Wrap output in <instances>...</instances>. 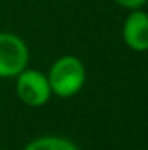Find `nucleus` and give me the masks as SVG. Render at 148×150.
I'll use <instances>...</instances> for the list:
<instances>
[{"mask_svg": "<svg viewBox=\"0 0 148 150\" xmlns=\"http://www.w3.org/2000/svg\"><path fill=\"white\" fill-rule=\"evenodd\" d=\"M122 38L132 51H148V14L141 9H134L124 21Z\"/></svg>", "mask_w": 148, "mask_h": 150, "instance_id": "nucleus-4", "label": "nucleus"}, {"mask_svg": "<svg viewBox=\"0 0 148 150\" xmlns=\"http://www.w3.org/2000/svg\"><path fill=\"white\" fill-rule=\"evenodd\" d=\"M47 80L52 94L59 98H72L82 89L85 82L84 63L75 56H63L52 63Z\"/></svg>", "mask_w": 148, "mask_h": 150, "instance_id": "nucleus-1", "label": "nucleus"}, {"mask_svg": "<svg viewBox=\"0 0 148 150\" xmlns=\"http://www.w3.org/2000/svg\"><path fill=\"white\" fill-rule=\"evenodd\" d=\"M16 94L28 107H44L52 94L47 75L38 70L25 68L16 77Z\"/></svg>", "mask_w": 148, "mask_h": 150, "instance_id": "nucleus-3", "label": "nucleus"}, {"mask_svg": "<svg viewBox=\"0 0 148 150\" xmlns=\"http://www.w3.org/2000/svg\"><path fill=\"white\" fill-rule=\"evenodd\" d=\"M30 61L25 40L14 33L0 32V79H16Z\"/></svg>", "mask_w": 148, "mask_h": 150, "instance_id": "nucleus-2", "label": "nucleus"}, {"mask_svg": "<svg viewBox=\"0 0 148 150\" xmlns=\"http://www.w3.org/2000/svg\"><path fill=\"white\" fill-rule=\"evenodd\" d=\"M23 150H78V147L61 136H40L32 140Z\"/></svg>", "mask_w": 148, "mask_h": 150, "instance_id": "nucleus-5", "label": "nucleus"}, {"mask_svg": "<svg viewBox=\"0 0 148 150\" xmlns=\"http://www.w3.org/2000/svg\"><path fill=\"white\" fill-rule=\"evenodd\" d=\"M118 5H122L124 9H129V11H134V9H141L148 0H115Z\"/></svg>", "mask_w": 148, "mask_h": 150, "instance_id": "nucleus-6", "label": "nucleus"}]
</instances>
